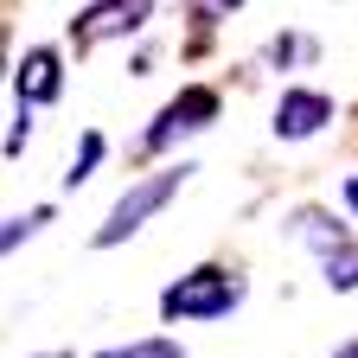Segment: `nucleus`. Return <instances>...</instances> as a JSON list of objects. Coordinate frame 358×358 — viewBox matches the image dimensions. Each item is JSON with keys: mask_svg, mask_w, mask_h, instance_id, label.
Returning <instances> with one entry per match:
<instances>
[{"mask_svg": "<svg viewBox=\"0 0 358 358\" xmlns=\"http://www.w3.org/2000/svg\"><path fill=\"white\" fill-rule=\"evenodd\" d=\"M217 122V90H205V83H192V90H179V96L154 115V128H148V154H160V148H173L179 134H199V128H211Z\"/></svg>", "mask_w": 358, "mask_h": 358, "instance_id": "obj_4", "label": "nucleus"}, {"mask_svg": "<svg viewBox=\"0 0 358 358\" xmlns=\"http://www.w3.org/2000/svg\"><path fill=\"white\" fill-rule=\"evenodd\" d=\"M58 358H64V352H58Z\"/></svg>", "mask_w": 358, "mask_h": 358, "instance_id": "obj_13", "label": "nucleus"}, {"mask_svg": "<svg viewBox=\"0 0 358 358\" xmlns=\"http://www.w3.org/2000/svg\"><path fill=\"white\" fill-rule=\"evenodd\" d=\"M148 7H154V0H96V7H83V13L71 20L77 52H90V45H103V38L141 32V26H148Z\"/></svg>", "mask_w": 358, "mask_h": 358, "instance_id": "obj_5", "label": "nucleus"}, {"mask_svg": "<svg viewBox=\"0 0 358 358\" xmlns=\"http://www.w3.org/2000/svg\"><path fill=\"white\" fill-rule=\"evenodd\" d=\"M345 205H352V211H358V173H352V179H345Z\"/></svg>", "mask_w": 358, "mask_h": 358, "instance_id": "obj_11", "label": "nucleus"}, {"mask_svg": "<svg viewBox=\"0 0 358 358\" xmlns=\"http://www.w3.org/2000/svg\"><path fill=\"white\" fill-rule=\"evenodd\" d=\"M186 173L192 166H173V173H148V179H134V186L115 199V211L103 217V231H96V250H115V243H128L134 231H141V224L179 192V186H186Z\"/></svg>", "mask_w": 358, "mask_h": 358, "instance_id": "obj_2", "label": "nucleus"}, {"mask_svg": "<svg viewBox=\"0 0 358 358\" xmlns=\"http://www.w3.org/2000/svg\"><path fill=\"white\" fill-rule=\"evenodd\" d=\"M96 358H186L173 339H141V345H115V352H96Z\"/></svg>", "mask_w": 358, "mask_h": 358, "instance_id": "obj_10", "label": "nucleus"}, {"mask_svg": "<svg viewBox=\"0 0 358 358\" xmlns=\"http://www.w3.org/2000/svg\"><path fill=\"white\" fill-rule=\"evenodd\" d=\"M38 224H52V205H32L26 217H7V231H0V250H20V243L38 231Z\"/></svg>", "mask_w": 358, "mask_h": 358, "instance_id": "obj_9", "label": "nucleus"}, {"mask_svg": "<svg viewBox=\"0 0 358 358\" xmlns=\"http://www.w3.org/2000/svg\"><path fill=\"white\" fill-rule=\"evenodd\" d=\"M217 7H224V13H231V7H237V0H217Z\"/></svg>", "mask_w": 358, "mask_h": 358, "instance_id": "obj_12", "label": "nucleus"}, {"mask_svg": "<svg viewBox=\"0 0 358 358\" xmlns=\"http://www.w3.org/2000/svg\"><path fill=\"white\" fill-rule=\"evenodd\" d=\"M96 160H103V134H96V128H90V134H83V141H77V160H71V173H64V186L77 192V186H83V179H90V173H96Z\"/></svg>", "mask_w": 358, "mask_h": 358, "instance_id": "obj_8", "label": "nucleus"}, {"mask_svg": "<svg viewBox=\"0 0 358 358\" xmlns=\"http://www.w3.org/2000/svg\"><path fill=\"white\" fill-rule=\"evenodd\" d=\"M231 307H243V282L231 275V268H192V275H179L160 294L166 320H224Z\"/></svg>", "mask_w": 358, "mask_h": 358, "instance_id": "obj_1", "label": "nucleus"}, {"mask_svg": "<svg viewBox=\"0 0 358 358\" xmlns=\"http://www.w3.org/2000/svg\"><path fill=\"white\" fill-rule=\"evenodd\" d=\"M327 122H333V96H320V90H282V103H275V134L282 141H307Z\"/></svg>", "mask_w": 358, "mask_h": 358, "instance_id": "obj_7", "label": "nucleus"}, {"mask_svg": "<svg viewBox=\"0 0 358 358\" xmlns=\"http://www.w3.org/2000/svg\"><path fill=\"white\" fill-rule=\"evenodd\" d=\"M13 96L45 109V103H58L64 96V58L52 52V45H32V52L13 64Z\"/></svg>", "mask_w": 358, "mask_h": 358, "instance_id": "obj_6", "label": "nucleus"}, {"mask_svg": "<svg viewBox=\"0 0 358 358\" xmlns=\"http://www.w3.org/2000/svg\"><path fill=\"white\" fill-rule=\"evenodd\" d=\"M294 231H301V243H313V256H320V268H327V288L352 294L358 288V237L345 231V224H333L327 211H301Z\"/></svg>", "mask_w": 358, "mask_h": 358, "instance_id": "obj_3", "label": "nucleus"}]
</instances>
